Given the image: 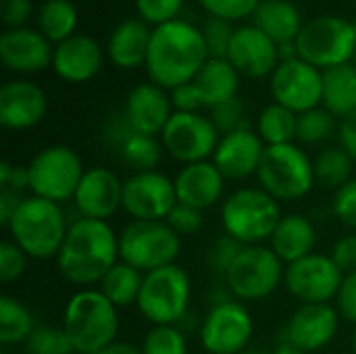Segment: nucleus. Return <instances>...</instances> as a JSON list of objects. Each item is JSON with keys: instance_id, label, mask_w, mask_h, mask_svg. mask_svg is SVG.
<instances>
[{"instance_id": "nucleus-1", "label": "nucleus", "mask_w": 356, "mask_h": 354, "mask_svg": "<svg viewBox=\"0 0 356 354\" xmlns=\"http://www.w3.org/2000/svg\"><path fill=\"white\" fill-rule=\"evenodd\" d=\"M58 273L73 286L94 288L121 261L119 234L108 221L79 217L69 225L65 242L54 259Z\"/></svg>"}, {"instance_id": "nucleus-2", "label": "nucleus", "mask_w": 356, "mask_h": 354, "mask_svg": "<svg viewBox=\"0 0 356 354\" xmlns=\"http://www.w3.org/2000/svg\"><path fill=\"white\" fill-rule=\"evenodd\" d=\"M207 61L209 50L202 29L179 19L152 27L146 58V71L152 83L171 92L194 81Z\"/></svg>"}, {"instance_id": "nucleus-3", "label": "nucleus", "mask_w": 356, "mask_h": 354, "mask_svg": "<svg viewBox=\"0 0 356 354\" xmlns=\"http://www.w3.org/2000/svg\"><path fill=\"white\" fill-rule=\"evenodd\" d=\"M69 225L60 204L38 196H25L4 230L29 259L48 261L58 257Z\"/></svg>"}, {"instance_id": "nucleus-4", "label": "nucleus", "mask_w": 356, "mask_h": 354, "mask_svg": "<svg viewBox=\"0 0 356 354\" xmlns=\"http://www.w3.org/2000/svg\"><path fill=\"white\" fill-rule=\"evenodd\" d=\"M63 328L75 353L96 354L117 342L119 309L98 288H81L65 305Z\"/></svg>"}, {"instance_id": "nucleus-5", "label": "nucleus", "mask_w": 356, "mask_h": 354, "mask_svg": "<svg viewBox=\"0 0 356 354\" xmlns=\"http://www.w3.org/2000/svg\"><path fill=\"white\" fill-rule=\"evenodd\" d=\"M282 217L280 202L259 186L238 188L221 202L223 232L244 246L269 242Z\"/></svg>"}, {"instance_id": "nucleus-6", "label": "nucleus", "mask_w": 356, "mask_h": 354, "mask_svg": "<svg viewBox=\"0 0 356 354\" xmlns=\"http://www.w3.org/2000/svg\"><path fill=\"white\" fill-rule=\"evenodd\" d=\"M259 188L277 202H294L311 194L317 184L315 165L309 154L294 142L267 146L257 171Z\"/></svg>"}, {"instance_id": "nucleus-7", "label": "nucleus", "mask_w": 356, "mask_h": 354, "mask_svg": "<svg viewBox=\"0 0 356 354\" xmlns=\"http://www.w3.org/2000/svg\"><path fill=\"white\" fill-rule=\"evenodd\" d=\"M192 282L177 263L144 273L138 296L140 315L152 325H179L188 317Z\"/></svg>"}, {"instance_id": "nucleus-8", "label": "nucleus", "mask_w": 356, "mask_h": 354, "mask_svg": "<svg viewBox=\"0 0 356 354\" xmlns=\"http://www.w3.org/2000/svg\"><path fill=\"white\" fill-rule=\"evenodd\" d=\"M181 252V236L167 221H129L119 234V259L140 273L173 265Z\"/></svg>"}, {"instance_id": "nucleus-9", "label": "nucleus", "mask_w": 356, "mask_h": 354, "mask_svg": "<svg viewBox=\"0 0 356 354\" xmlns=\"http://www.w3.org/2000/svg\"><path fill=\"white\" fill-rule=\"evenodd\" d=\"M286 265L269 248V244L244 246L225 273V286L240 303H257L269 298L282 284Z\"/></svg>"}, {"instance_id": "nucleus-10", "label": "nucleus", "mask_w": 356, "mask_h": 354, "mask_svg": "<svg viewBox=\"0 0 356 354\" xmlns=\"http://www.w3.org/2000/svg\"><path fill=\"white\" fill-rule=\"evenodd\" d=\"M31 196L63 204L73 200L86 173L81 156L65 144L42 148L27 165Z\"/></svg>"}, {"instance_id": "nucleus-11", "label": "nucleus", "mask_w": 356, "mask_h": 354, "mask_svg": "<svg viewBox=\"0 0 356 354\" xmlns=\"http://www.w3.org/2000/svg\"><path fill=\"white\" fill-rule=\"evenodd\" d=\"M298 56L317 69H332L355 58L356 25L342 17H317L296 38Z\"/></svg>"}, {"instance_id": "nucleus-12", "label": "nucleus", "mask_w": 356, "mask_h": 354, "mask_svg": "<svg viewBox=\"0 0 356 354\" xmlns=\"http://www.w3.org/2000/svg\"><path fill=\"white\" fill-rule=\"evenodd\" d=\"M254 334V319L244 303H215L200 323V344L207 354H242Z\"/></svg>"}, {"instance_id": "nucleus-13", "label": "nucleus", "mask_w": 356, "mask_h": 354, "mask_svg": "<svg viewBox=\"0 0 356 354\" xmlns=\"http://www.w3.org/2000/svg\"><path fill=\"white\" fill-rule=\"evenodd\" d=\"M221 134L211 117L200 113H173L161 134V144L167 154L181 165L213 159Z\"/></svg>"}, {"instance_id": "nucleus-14", "label": "nucleus", "mask_w": 356, "mask_h": 354, "mask_svg": "<svg viewBox=\"0 0 356 354\" xmlns=\"http://www.w3.org/2000/svg\"><path fill=\"white\" fill-rule=\"evenodd\" d=\"M344 273L330 255L313 252L286 265L284 286L302 305H332L340 292Z\"/></svg>"}, {"instance_id": "nucleus-15", "label": "nucleus", "mask_w": 356, "mask_h": 354, "mask_svg": "<svg viewBox=\"0 0 356 354\" xmlns=\"http://www.w3.org/2000/svg\"><path fill=\"white\" fill-rule=\"evenodd\" d=\"M175 207L173 177L161 171L134 173L123 182V211L131 221H167Z\"/></svg>"}, {"instance_id": "nucleus-16", "label": "nucleus", "mask_w": 356, "mask_h": 354, "mask_svg": "<svg viewBox=\"0 0 356 354\" xmlns=\"http://www.w3.org/2000/svg\"><path fill=\"white\" fill-rule=\"evenodd\" d=\"M273 100L296 115L321 106L323 71L302 58L282 61L271 75Z\"/></svg>"}, {"instance_id": "nucleus-17", "label": "nucleus", "mask_w": 356, "mask_h": 354, "mask_svg": "<svg viewBox=\"0 0 356 354\" xmlns=\"http://www.w3.org/2000/svg\"><path fill=\"white\" fill-rule=\"evenodd\" d=\"M340 319L334 305H300L282 330V344L307 354L323 351L336 338Z\"/></svg>"}, {"instance_id": "nucleus-18", "label": "nucleus", "mask_w": 356, "mask_h": 354, "mask_svg": "<svg viewBox=\"0 0 356 354\" xmlns=\"http://www.w3.org/2000/svg\"><path fill=\"white\" fill-rule=\"evenodd\" d=\"M73 204L79 217L108 221L119 211H123V182L121 177L106 167L86 169Z\"/></svg>"}, {"instance_id": "nucleus-19", "label": "nucleus", "mask_w": 356, "mask_h": 354, "mask_svg": "<svg viewBox=\"0 0 356 354\" xmlns=\"http://www.w3.org/2000/svg\"><path fill=\"white\" fill-rule=\"evenodd\" d=\"M227 61L236 67L240 75L261 79L273 75V71L277 69L280 48L257 25H244L238 27L232 38Z\"/></svg>"}, {"instance_id": "nucleus-20", "label": "nucleus", "mask_w": 356, "mask_h": 354, "mask_svg": "<svg viewBox=\"0 0 356 354\" xmlns=\"http://www.w3.org/2000/svg\"><path fill=\"white\" fill-rule=\"evenodd\" d=\"M48 111L44 90L29 79H13L0 88V125L10 131L35 127Z\"/></svg>"}, {"instance_id": "nucleus-21", "label": "nucleus", "mask_w": 356, "mask_h": 354, "mask_svg": "<svg viewBox=\"0 0 356 354\" xmlns=\"http://www.w3.org/2000/svg\"><path fill=\"white\" fill-rule=\"evenodd\" d=\"M123 117L129 123V127L136 134L144 136H161L169 119L173 117V104H171V94L163 90L161 86L148 81L136 86L123 106Z\"/></svg>"}, {"instance_id": "nucleus-22", "label": "nucleus", "mask_w": 356, "mask_h": 354, "mask_svg": "<svg viewBox=\"0 0 356 354\" xmlns=\"http://www.w3.org/2000/svg\"><path fill=\"white\" fill-rule=\"evenodd\" d=\"M265 142L257 131L250 127L238 129L234 134L221 136L217 150L213 154V163L223 173L225 179L242 182L252 175H257L263 154H265Z\"/></svg>"}, {"instance_id": "nucleus-23", "label": "nucleus", "mask_w": 356, "mask_h": 354, "mask_svg": "<svg viewBox=\"0 0 356 354\" xmlns=\"http://www.w3.org/2000/svg\"><path fill=\"white\" fill-rule=\"evenodd\" d=\"M54 50L42 31L29 27L6 29L0 38V61L15 73H38L52 65Z\"/></svg>"}, {"instance_id": "nucleus-24", "label": "nucleus", "mask_w": 356, "mask_h": 354, "mask_svg": "<svg viewBox=\"0 0 356 354\" xmlns=\"http://www.w3.org/2000/svg\"><path fill=\"white\" fill-rule=\"evenodd\" d=\"M225 182L227 179L223 177V173L217 169L213 161L181 165V169L173 177L177 202L198 209L202 213L215 207L217 202H221L225 192Z\"/></svg>"}, {"instance_id": "nucleus-25", "label": "nucleus", "mask_w": 356, "mask_h": 354, "mask_svg": "<svg viewBox=\"0 0 356 354\" xmlns=\"http://www.w3.org/2000/svg\"><path fill=\"white\" fill-rule=\"evenodd\" d=\"M54 73L69 83H83L102 69L100 44L90 35H71L54 46Z\"/></svg>"}, {"instance_id": "nucleus-26", "label": "nucleus", "mask_w": 356, "mask_h": 354, "mask_svg": "<svg viewBox=\"0 0 356 354\" xmlns=\"http://www.w3.org/2000/svg\"><path fill=\"white\" fill-rule=\"evenodd\" d=\"M267 244L284 265H290L315 252L317 230L309 217L300 213H288L280 219Z\"/></svg>"}, {"instance_id": "nucleus-27", "label": "nucleus", "mask_w": 356, "mask_h": 354, "mask_svg": "<svg viewBox=\"0 0 356 354\" xmlns=\"http://www.w3.org/2000/svg\"><path fill=\"white\" fill-rule=\"evenodd\" d=\"M152 29L142 19L121 21L108 38V58L121 69H138L146 65Z\"/></svg>"}, {"instance_id": "nucleus-28", "label": "nucleus", "mask_w": 356, "mask_h": 354, "mask_svg": "<svg viewBox=\"0 0 356 354\" xmlns=\"http://www.w3.org/2000/svg\"><path fill=\"white\" fill-rule=\"evenodd\" d=\"M252 17L254 25L277 46L286 42H296L300 29L305 27L300 10L288 0H261Z\"/></svg>"}, {"instance_id": "nucleus-29", "label": "nucleus", "mask_w": 356, "mask_h": 354, "mask_svg": "<svg viewBox=\"0 0 356 354\" xmlns=\"http://www.w3.org/2000/svg\"><path fill=\"white\" fill-rule=\"evenodd\" d=\"M194 83L202 94L204 106L213 108L238 96L240 73L227 58H209L196 75Z\"/></svg>"}, {"instance_id": "nucleus-30", "label": "nucleus", "mask_w": 356, "mask_h": 354, "mask_svg": "<svg viewBox=\"0 0 356 354\" xmlns=\"http://www.w3.org/2000/svg\"><path fill=\"white\" fill-rule=\"evenodd\" d=\"M325 106L334 117L344 119L356 111V67L353 63L338 65L323 71V98Z\"/></svg>"}, {"instance_id": "nucleus-31", "label": "nucleus", "mask_w": 356, "mask_h": 354, "mask_svg": "<svg viewBox=\"0 0 356 354\" xmlns=\"http://www.w3.org/2000/svg\"><path fill=\"white\" fill-rule=\"evenodd\" d=\"M144 273L134 269L131 265L119 261L98 284V290L106 296L111 305L117 309H127L138 303L140 290H142Z\"/></svg>"}, {"instance_id": "nucleus-32", "label": "nucleus", "mask_w": 356, "mask_h": 354, "mask_svg": "<svg viewBox=\"0 0 356 354\" xmlns=\"http://www.w3.org/2000/svg\"><path fill=\"white\" fill-rule=\"evenodd\" d=\"M35 328L31 311L21 300L8 294L0 296V342L4 346H25Z\"/></svg>"}, {"instance_id": "nucleus-33", "label": "nucleus", "mask_w": 356, "mask_h": 354, "mask_svg": "<svg viewBox=\"0 0 356 354\" xmlns=\"http://www.w3.org/2000/svg\"><path fill=\"white\" fill-rule=\"evenodd\" d=\"M298 115L277 102L267 104L257 119V134L265 142V146L290 144L296 140Z\"/></svg>"}, {"instance_id": "nucleus-34", "label": "nucleus", "mask_w": 356, "mask_h": 354, "mask_svg": "<svg viewBox=\"0 0 356 354\" xmlns=\"http://www.w3.org/2000/svg\"><path fill=\"white\" fill-rule=\"evenodd\" d=\"M75 25L77 10L71 0H46L38 10V27L54 44L75 35Z\"/></svg>"}, {"instance_id": "nucleus-35", "label": "nucleus", "mask_w": 356, "mask_h": 354, "mask_svg": "<svg viewBox=\"0 0 356 354\" xmlns=\"http://www.w3.org/2000/svg\"><path fill=\"white\" fill-rule=\"evenodd\" d=\"M315 177L323 188H332L334 192L353 179V156L342 146H330L317 154L313 161Z\"/></svg>"}, {"instance_id": "nucleus-36", "label": "nucleus", "mask_w": 356, "mask_h": 354, "mask_svg": "<svg viewBox=\"0 0 356 354\" xmlns=\"http://www.w3.org/2000/svg\"><path fill=\"white\" fill-rule=\"evenodd\" d=\"M163 144L154 136H144V134H134L131 138L125 140V144L117 150L121 161L134 169V173H144V171H156L161 156H163Z\"/></svg>"}, {"instance_id": "nucleus-37", "label": "nucleus", "mask_w": 356, "mask_h": 354, "mask_svg": "<svg viewBox=\"0 0 356 354\" xmlns=\"http://www.w3.org/2000/svg\"><path fill=\"white\" fill-rule=\"evenodd\" d=\"M336 119L325 106L311 108L298 115L296 140L302 144H321L336 131Z\"/></svg>"}, {"instance_id": "nucleus-38", "label": "nucleus", "mask_w": 356, "mask_h": 354, "mask_svg": "<svg viewBox=\"0 0 356 354\" xmlns=\"http://www.w3.org/2000/svg\"><path fill=\"white\" fill-rule=\"evenodd\" d=\"M140 346L144 354H188V338L179 325H152Z\"/></svg>"}, {"instance_id": "nucleus-39", "label": "nucleus", "mask_w": 356, "mask_h": 354, "mask_svg": "<svg viewBox=\"0 0 356 354\" xmlns=\"http://www.w3.org/2000/svg\"><path fill=\"white\" fill-rule=\"evenodd\" d=\"M25 351L27 354H75L63 325H38L25 342Z\"/></svg>"}, {"instance_id": "nucleus-40", "label": "nucleus", "mask_w": 356, "mask_h": 354, "mask_svg": "<svg viewBox=\"0 0 356 354\" xmlns=\"http://www.w3.org/2000/svg\"><path fill=\"white\" fill-rule=\"evenodd\" d=\"M209 117H211L213 125L217 127V131L221 136H227V134H234L238 129L250 127L248 125V119H246V106H244V102H242L240 96H236L232 100H225V102L213 106Z\"/></svg>"}, {"instance_id": "nucleus-41", "label": "nucleus", "mask_w": 356, "mask_h": 354, "mask_svg": "<svg viewBox=\"0 0 356 354\" xmlns=\"http://www.w3.org/2000/svg\"><path fill=\"white\" fill-rule=\"evenodd\" d=\"M234 33H236V29L232 27V21L211 17L204 23V27H202V35H204V44H207V50H209V58H227Z\"/></svg>"}, {"instance_id": "nucleus-42", "label": "nucleus", "mask_w": 356, "mask_h": 354, "mask_svg": "<svg viewBox=\"0 0 356 354\" xmlns=\"http://www.w3.org/2000/svg\"><path fill=\"white\" fill-rule=\"evenodd\" d=\"M27 261L29 257L13 240H4L0 244V282L2 284L17 282L25 273Z\"/></svg>"}, {"instance_id": "nucleus-43", "label": "nucleus", "mask_w": 356, "mask_h": 354, "mask_svg": "<svg viewBox=\"0 0 356 354\" xmlns=\"http://www.w3.org/2000/svg\"><path fill=\"white\" fill-rule=\"evenodd\" d=\"M184 0H136V8L148 25H163L175 21L177 13L181 10Z\"/></svg>"}, {"instance_id": "nucleus-44", "label": "nucleus", "mask_w": 356, "mask_h": 354, "mask_svg": "<svg viewBox=\"0 0 356 354\" xmlns=\"http://www.w3.org/2000/svg\"><path fill=\"white\" fill-rule=\"evenodd\" d=\"M242 248H244V244H240V242L234 240L232 236L223 234L219 240L213 242V246H211V250H209V257H207L209 267H211L215 273H219L221 277H225L227 269L232 267V263L236 261V257L240 255Z\"/></svg>"}, {"instance_id": "nucleus-45", "label": "nucleus", "mask_w": 356, "mask_h": 354, "mask_svg": "<svg viewBox=\"0 0 356 354\" xmlns=\"http://www.w3.org/2000/svg\"><path fill=\"white\" fill-rule=\"evenodd\" d=\"M198 2L211 13V17L225 19V21H236L254 15L257 6L261 4V0H198Z\"/></svg>"}, {"instance_id": "nucleus-46", "label": "nucleus", "mask_w": 356, "mask_h": 354, "mask_svg": "<svg viewBox=\"0 0 356 354\" xmlns=\"http://www.w3.org/2000/svg\"><path fill=\"white\" fill-rule=\"evenodd\" d=\"M332 211L346 227L356 230V177L334 192Z\"/></svg>"}, {"instance_id": "nucleus-47", "label": "nucleus", "mask_w": 356, "mask_h": 354, "mask_svg": "<svg viewBox=\"0 0 356 354\" xmlns=\"http://www.w3.org/2000/svg\"><path fill=\"white\" fill-rule=\"evenodd\" d=\"M167 223L171 225V230L177 234V236H194L202 230L204 225V219H202V211L198 209H192V207H186V204H179L171 211V215L167 217Z\"/></svg>"}, {"instance_id": "nucleus-48", "label": "nucleus", "mask_w": 356, "mask_h": 354, "mask_svg": "<svg viewBox=\"0 0 356 354\" xmlns=\"http://www.w3.org/2000/svg\"><path fill=\"white\" fill-rule=\"evenodd\" d=\"M171 104L175 113H198V108L204 106V100L198 86L190 81L171 90Z\"/></svg>"}, {"instance_id": "nucleus-49", "label": "nucleus", "mask_w": 356, "mask_h": 354, "mask_svg": "<svg viewBox=\"0 0 356 354\" xmlns=\"http://www.w3.org/2000/svg\"><path fill=\"white\" fill-rule=\"evenodd\" d=\"M336 309L344 321L356 325V271L344 275L340 292L336 296Z\"/></svg>"}, {"instance_id": "nucleus-50", "label": "nucleus", "mask_w": 356, "mask_h": 354, "mask_svg": "<svg viewBox=\"0 0 356 354\" xmlns=\"http://www.w3.org/2000/svg\"><path fill=\"white\" fill-rule=\"evenodd\" d=\"M332 261L338 265V269L346 275V273H353L356 271V234H346L342 236L332 252H330Z\"/></svg>"}, {"instance_id": "nucleus-51", "label": "nucleus", "mask_w": 356, "mask_h": 354, "mask_svg": "<svg viewBox=\"0 0 356 354\" xmlns=\"http://www.w3.org/2000/svg\"><path fill=\"white\" fill-rule=\"evenodd\" d=\"M0 190H13L23 194L29 190V171L23 165H13V163H2L0 165Z\"/></svg>"}, {"instance_id": "nucleus-52", "label": "nucleus", "mask_w": 356, "mask_h": 354, "mask_svg": "<svg viewBox=\"0 0 356 354\" xmlns=\"http://www.w3.org/2000/svg\"><path fill=\"white\" fill-rule=\"evenodd\" d=\"M0 15L8 29L23 27L31 17V0H0Z\"/></svg>"}, {"instance_id": "nucleus-53", "label": "nucleus", "mask_w": 356, "mask_h": 354, "mask_svg": "<svg viewBox=\"0 0 356 354\" xmlns=\"http://www.w3.org/2000/svg\"><path fill=\"white\" fill-rule=\"evenodd\" d=\"M338 134H340V146L353 156V161L356 163V111L342 119Z\"/></svg>"}, {"instance_id": "nucleus-54", "label": "nucleus", "mask_w": 356, "mask_h": 354, "mask_svg": "<svg viewBox=\"0 0 356 354\" xmlns=\"http://www.w3.org/2000/svg\"><path fill=\"white\" fill-rule=\"evenodd\" d=\"M23 194L13 192V190H0V223L2 227L8 225V221L13 219V215L17 213L19 204L23 202Z\"/></svg>"}, {"instance_id": "nucleus-55", "label": "nucleus", "mask_w": 356, "mask_h": 354, "mask_svg": "<svg viewBox=\"0 0 356 354\" xmlns=\"http://www.w3.org/2000/svg\"><path fill=\"white\" fill-rule=\"evenodd\" d=\"M96 354H144V353H142V346H136V344H131V342H121V340H117V342L108 344L106 348H102L100 353H96Z\"/></svg>"}, {"instance_id": "nucleus-56", "label": "nucleus", "mask_w": 356, "mask_h": 354, "mask_svg": "<svg viewBox=\"0 0 356 354\" xmlns=\"http://www.w3.org/2000/svg\"><path fill=\"white\" fill-rule=\"evenodd\" d=\"M271 354H307V353H300V351H296V348H292V346H286V344H280L275 351Z\"/></svg>"}, {"instance_id": "nucleus-57", "label": "nucleus", "mask_w": 356, "mask_h": 354, "mask_svg": "<svg viewBox=\"0 0 356 354\" xmlns=\"http://www.w3.org/2000/svg\"><path fill=\"white\" fill-rule=\"evenodd\" d=\"M353 351L356 353V325H355V332H353Z\"/></svg>"}, {"instance_id": "nucleus-58", "label": "nucleus", "mask_w": 356, "mask_h": 354, "mask_svg": "<svg viewBox=\"0 0 356 354\" xmlns=\"http://www.w3.org/2000/svg\"><path fill=\"white\" fill-rule=\"evenodd\" d=\"M242 354H263L261 351H254V348H248V351H244Z\"/></svg>"}, {"instance_id": "nucleus-59", "label": "nucleus", "mask_w": 356, "mask_h": 354, "mask_svg": "<svg viewBox=\"0 0 356 354\" xmlns=\"http://www.w3.org/2000/svg\"><path fill=\"white\" fill-rule=\"evenodd\" d=\"M353 65H355V67H356V52H355V58H353Z\"/></svg>"}, {"instance_id": "nucleus-60", "label": "nucleus", "mask_w": 356, "mask_h": 354, "mask_svg": "<svg viewBox=\"0 0 356 354\" xmlns=\"http://www.w3.org/2000/svg\"><path fill=\"white\" fill-rule=\"evenodd\" d=\"M0 354H6V353H0Z\"/></svg>"}]
</instances>
